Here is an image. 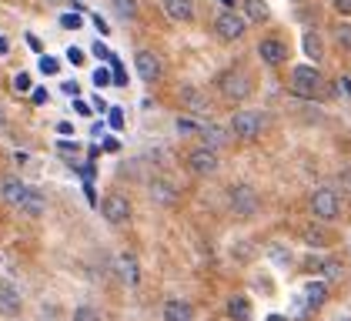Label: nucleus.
<instances>
[{
	"instance_id": "obj_16",
	"label": "nucleus",
	"mask_w": 351,
	"mask_h": 321,
	"mask_svg": "<svg viewBox=\"0 0 351 321\" xmlns=\"http://www.w3.org/2000/svg\"><path fill=\"white\" fill-rule=\"evenodd\" d=\"M181 101H184V104H188L191 110L197 114V117H208V110H211L208 97H201V94H197L194 87H184V91H181Z\"/></svg>"
},
{
	"instance_id": "obj_14",
	"label": "nucleus",
	"mask_w": 351,
	"mask_h": 321,
	"mask_svg": "<svg viewBox=\"0 0 351 321\" xmlns=\"http://www.w3.org/2000/svg\"><path fill=\"white\" fill-rule=\"evenodd\" d=\"M164 321H194V308L188 301H181V298H171L164 305Z\"/></svg>"
},
{
	"instance_id": "obj_24",
	"label": "nucleus",
	"mask_w": 351,
	"mask_h": 321,
	"mask_svg": "<svg viewBox=\"0 0 351 321\" xmlns=\"http://www.w3.org/2000/svg\"><path fill=\"white\" fill-rule=\"evenodd\" d=\"M110 7H114V14L124 17V21H131L137 14V0H110Z\"/></svg>"
},
{
	"instance_id": "obj_36",
	"label": "nucleus",
	"mask_w": 351,
	"mask_h": 321,
	"mask_svg": "<svg viewBox=\"0 0 351 321\" xmlns=\"http://www.w3.org/2000/svg\"><path fill=\"white\" fill-rule=\"evenodd\" d=\"M94 57H101V60H110V57H114V54H110L108 47H104V44H101V40H97V44H94Z\"/></svg>"
},
{
	"instance_id": "obj_33",
	"label": "nucleus",
	"mask_w": 351,
	"mask_h": 321,
	"mask_svg": "<svg viewBox=\"0 0 351 321\" xmlns=\"http://www.w3.org/2000/svg\"><path fill=\"white\" fill-rule=\"evenodd\" d=\"M304 238L311 241V244H322V241H324V231H322V228H308V231H304Z\"/></svg>"
},
{
	"instance_id": "obj_28",
	"label": "nucleus",
	"mask_w": 351,
	"mask_h": 321,
	"mask_svg": "<svg viewBox=\"0 0 351 321\" xmlns=\"http://www.w3.org/2000/svg\"><path fill=\"white\" fill-rule=\"evenodd\" d=\"M60 27H67V30H77V27H81V14H64V17H60Z\"/></svg>"
},
{
	"instance_id": "obj_48",
	"label": "nucleus",
	"mask_w": 351,
	"mask_h": 321,
	"mask_svg": "<svg viewBox=\"0 0 351 321\" xmlns=\"http://www.w3.org/2000/svg\"><path fill=\"white\" fill-rule=\"evenodd\" d=\"M341 321H351V318H341Z\"/></svg>"
},
{
	"instance_id": "obj_8",
	"label": "nucleus",
	"mask_w": 351,
	"mask_h": 321,
	"mask_svg": "<svg viewBox=\"0 0 351 321\" xmlns=\"http://www.w3.org/2000/svg\"><path fill=\"white\" fill-rule=\"evenodd\" d=\"M188 167L194 171V174H201V178L215 174V171H217V151H208V147L191 151V154H188Z\"/></svg>"
},
{
	"instance_id": "obj_27",
	"label": "nucleus",
	"mask_w": 351,
	"mask_h": 321,
	"mask_svg": "<svg viewBox=\"0 0 351 321\" xmlns=\"http://www.w3.org/2000/svg\"><path fill=\"white\" fill-rule=\"evenodd\" d=\"M14 91H17V94H27V91H30V74H24V71H21V74L14 78Z\"/></svg>"
},
{
	"instance_id": "obj_40",
	"label": "nucleus",
	"mask_w": 351,
	"mask_h": 321,
	"mask_svg": "<svg viewBox=\"0 0 351 321\" xmlns=\"http://www.w3.org/2000/svg\"><path fill=\"white\" fill-rule=\"evenodd\" d=\"M335 10L338 14H351V0H335Z\"/></svg>"
},
{
	"instance_id": "obj_26",
	"label": "nucleus",
	"mask_w": 351,
	"mask_h": 321,
	"mask_svg": "<svg viewBox=\"0 0 351 321\" xmlns=\"http://www.w3.org/2000/svg\"><path fill=\"white\" fill-rule=\"evenodd\" d=\"M271 258H274L278 265H291V251H285L281 244H271Z\"/></svg>"
},
{
	"instance_id": "obj_25",
	"label": "nucleus",
	"mask_w": 351,
	"mask_h": 321,
	"mask_svg": "<svg viewBox=\"0 0 351 321\" xmlns=\"http://www.w3.org/2000/svg\"><path fill=\"white\" fill-rule=\"evenodd\" d=\"M74 321H101V311L90 308V305H81V308L74 311Z\"/></svg>"
},
{
	"instance_id": "obj_15",
	"label": "nucleus",
	"mask_w": 351,
	"mask_h": 321,
	"mask_svg": "<svg viewBox=\"0 0 351 321\" xmlns=\"http://www.w3.org/2000/svg\"><path fill=\"white\" fill-rule=\"evenodd\" d=\"M301 301H304L308 308H322L324 301H328L324 281H308V285H304V294H301Z\"/></svg>"
},
{
	"instance_id": "obj_37",
	"label": "nucleus",
	"mask_w": 351,
	"mask_h": 321,
	"mask_svg": "<svg viewBox=\"0 0 351 321\" xmlns=\"http://www.w3.org/2000/svg\"><path fill=\"white\" fill-rule=\"evenodd\" d=\"M94 27L101 30V34H110V27H108V21L101 17V14H94Z\"/></svg>"
},
{
	"instance_id": "obj_47",
	"label": "nucleus",
	"mask_w": 351,
	"mask_h": 321,
	"mask_svg": "<svg viewBox=\"0 0 351 321\" xmlns=\"http://www.w3.org/2000/svg\"><path fill=\"white\" fill-rule=\"evenodd\" d=\"M0 54H7V40L3 37H0Z\"/></svg>"
},
{
	"instance_id": "obj_12",
	"label": "nucleus",
	"mask_w": 351,
	"mask_h": 321,
	"mask_svg": "<svg viewBox=\"0 0 351 321\" xmlns=\"http://www.w3.org/2000/svg\"><path fill=\"white\" fill-rule=\"evenodd\" d=\"M161 7L174 24H188L194 17V0H161Z\"/></svg>"
},
{
	"instance_id": "obj_34",
	"label": "nucleus",
	"mask_w": 351,
	"mask_h": 321,
	"mask_svg": "<svg viewBox=\"0 0 351 321\" xmlns=\"http://www.w3.org/2000/svg\"><path fill=\"white\" fill-rule=\"evenodd\" d=\"M335 84H338V87H335L338 94H345V97H351V78H338Z\"/></svg>"
},
{
	"instance_id": "obj_43",
	"label": "nucleus",
	"mask_w": 351,
	"mask_h": 321,
	"mask_svg": "<svg viewBox=\"0 0 351 321\" xmlns=\"http://www.w3.org/2000/svg\"><path fill=\"white\" fill-rule=\"evenodd\" d=\"M47 101V91H34V104H44Z\"/></svg>"
},
{
	"instance_id": "obj_9",
	"label": "nucleus",
	"mask_w": 351,
	"mask_h": 321,
	"mask_svg": "<svg viewBox=\"0 0 351 321\" xmlns=\"http://www.w3.org/2000/svg\"><path fill=\"white\" fill-rule=\"evenodd\" d=\"M21 308H24V298H21V292H17L14 285L0 281V315L14 318V315H21Z\"/></svg>"
},
{
	"instance_id": "obj_10",
	"label": "nucleus",
	"mask_w": 351,
	"mask_h": 321,
	"mask_svg": "<svg viewBox=\"0 0 351 321\" xmlns=\"http://www.w3.org/2000/svg\"><path fill=\"white\" fill-rule=\"evenodd\" d=\"M258 54H261V60L271 64V67H278V64L288 60V47H285L281 40H274V37H265V40L258 44Z\"/></svg>"
},
{
	"instance_id": "obj_31",
	"label": "nucleus",
	"mask_w": 351,
	"mask_h": 321,
	"mask_svg": "<svg viewBox=\"0 0 351 321\" xmlns=\"http://www.w3.org/2000/svg\"><path fill=\"white\" fill-rule=\"evenodd\" d=\"M64 57H67L74 67H77V64H84V51H81V47H67V54H64Z\"/></svg>"
},
{
	"instance_id": "obj_6",
	"label": "nucleus",
	"mask_w": 351,
	"mask_h": 321,
	"mask_svg": "<svg viewBox=\"0 0 351 321\" xmlns=\"http://www.w3.org/2000/svg\"><path fill=\"white\" fill-rule=\"evenodd\" d=\"M101 211H104V217H108L110 224H124V221H131V201L124 194H108L104 204H101Z\"/></svg>"
},
{
	"instance_id": "obj_42",
	"label": "nucleus",
	"mask_w": 351,
	"mask_h": 321,
	"mask_svg": "<svg viewBox=\"0 0 351 321\" xmlns=\"http://www.w3.org/2000/svg\"><path fill=\"white\" fill-rule=\"evenodd\" d=\"M64 94H71V97H77V94H81V87H77V84L71 80V84H64Z\"/></svg>"
},
{
	"instance_id": "obj_19",
	"label": "nucleus",
	"mask_w": 351,
	"mask_h": 321,
	"mask_svg": "<svg viewBox=\"0 0 351 321\" xmlns=\"http://www.w3.org/2000/svg\"><path fill=\"white\" fill-rule=\"evenodd\" d=\"M24 191H27V185H21L17 178H7V181H3V201L17 208V204H21V198H24Z\"/></svg>"
},
{
	"instance_id": "obj_11",
	"label": "nucleus",
	"mask_w": 351,
	"mask_h": 321,
	"mask_svg": "<svg viewBox=\"0 0 351 321\" xmlns=\"http://www.w3.org/2000/svg\"><path fill=\"white\" fill-rule=\"evenodd\" d=\"M134 64H137V74L147 80V84H154V80L161 78V60H158V54L141 51V54L134 57Z\"/></svg>"
},
{
	"instance_id": "obj_32",
	"label": "nucleus",
	"mask_w": 351,
	"mask_h": 321,
	"mask_svg": "<svg viewBox=\"0 0 351 321\" xmlns=\"http://www.w3.org/2000/svg\"><path fill=\"white\" fill-rule=\"evenodd\" d=\"M121 268H124V278H131V281L137 278V271H134V258H121Z\"/></svg>"
},
{
	"instance_id": "obj_17",
	"label": "nucleus",
	"mask_w": 351,
	"mask_h": 321,
	"mask_svg": "<svg viewBox=\"0 0 351 321\" xmlns=\"http://www.w3.org/2000/svg\"><path fill=\"white\" fill-rule=\"evenodd\" d=\"M241 7H244V17H247L251 24H265V21L271 17V10H268L265 0H244Z\"/></svg>"
},
{
	"instance_id": "obj_44",
	"label": "nucleus",
	"mask_w": 351,
	"mask_h": 321,
	"mask_svg": "<svg viewBox=\"0 0 351 321\" xmlns=\"http://www.w3.org/2000/svg\"><path fill=\"white\" fill-rule=\"evenodd\" d=\"M3 124H7V114H3V107H0V128H3Z\"/></svg>"
},
{
	"instance_id": "obj_1",
	"label": "nucleus",
	"mask_w": 351,
	"mask_h": 321,
	"mask_svg": "<svg viewBox=\"0 0 351 321\" xmlns=\"http://www.w3.org/2000/svg\"><path fill=\"white\" fill-rule=\"evenodd\" d=\"M291 91L301 94V97H318L324 91V78L315 64H301L291 71Z\"/></svg>"
},
{
	"instance_id": "obj_46",
	"label": "nucleus",
	"mask_w": 351,
	"mask_h": 321,
	"mask_svg": "<svg viewBox=\"0 0 351 321\" xmlns=\"http://www.w3.org/2000/svg\"><path fill=\"white\" fill-rule=\"evenodd\" d=\"M345 185L351 187V167H348V171H345Z\"/></svg>"
},
{
	"instance_id": "obj_18",
	"label": "nucleus",
	"mask_w": 351,
	"mask_h": 321,
	"mask_svg": "<svg viewBox=\"0 0 351 321\" xmlns=\"http://www.w3.org/2000/svg\"><path fill=\"white\" fill-rule=\"evenodd\" d=\"M228 315L234 321H251V305H247L244 294H234V298L228 301Z\"/></svg>"
},
{
	"instance_id": "obj_35",
	"label": "nucleus",
	"mask_w": 351,
	"mask_h": 321,
	"mask_svg": "<svg viewBox=\"0 0 351 321\" xmlns=\"http://www.w3.org/2000/svg\"><path fill=\"white\" fill-rule=\"evenodd\" d=\"M94 84H97V87H104V84H110V74L104 71V67H97V71H94Z\"/></svg>"
},
{
	"instance_id": "obj_41",
	"label": "nucleus",
	"mask_w": 351,
	"mask_h": 321,
	"mask_svg": "<svg viewBox=\"0 0 351 321\" xmlns=\"http://www.w3.org/2000/svg\"><path fill=\"white\" fill-rule=\"evenodd\" d=\"M338 40H341V44H351V27H338Z\"/></svg>"
},
{
	"instance_id": "obj_38",
	"label": "nucleus",
	"mask_w": 351,
	"mask_h": 321,
	"mask_svg": "<svg viewBox=\"0 0 351 321\" xmlns=\"http://www.w3.org/2000/svg\"><path fill=\"white\" fill-rule=\"evenodd\" d=\"M197 124L194 121H188V117H178V131H194Z\"/></svg>"
},
{
	"instance_id": "obj_2",
	"label": "nucleus",
	"mask_w": 351,
	"mask_h": 321,
	"mask_svg": "<svg viewBox=\"0 0 351 321\" xmlns=\"http://www.w3.org/2000/svg\"><path fill=\"white\" fill-rule=\"evenodd\" d=\"M221 94L228 97V101H244L254 87H251V78L244 74V71H228V74H221Z\"/></svg>"
},
{
	"instance_id": "obj_3",
	"label": "nucleus",
	"mask_w": 351,
	"mask_h": 321,
	"mask_svg": "<svg viewBox=\"0 0 351 321\" xmlns=\"http://www.w3.org/2000/svg\"><path fill=\"white\" fill-rule=\"evenodd\" d=\"M311 211H315V217H322V221H331V217H338V211H341V201H338V194L331 187H318L311 194Z\"/></svg>"
},
{
	"instance_id": "obj_29",
	"label": "nucleus",
	"mask_w": 351,
	"mask_h": 321,
	"mask_svg": "<svg viewBox=\"0 0 351 321\" xmlns=\"http://www.w3.org/2000/svg\"><path fill=\"white\" fill-rule=\"evenodd\" d=\"M40 71H44V74H57V71H60V64H57L54 57H40Z\"/></svg>"
},
{
	"instance_id": "obj_22",
	"label": "nucleus",
	"mask_w": 351,
	"mask_h": 321,
	"mask_svg": "<svg viewBox=\"0 0 351 321\" xmlns=\"http://www.w3.org/2000/svg\"><path fill=\"white\" fill-rule=\"evenodd\" d=\"M304 54H308L311 60H322L324 57V44H322V37H318L315 30H308V34H304Z\"/></svg>"
},
{
	"instance_id": "obj_7",
	"label": "nucleus",
	"mask_w": 351,
	"mask_h": 321,
	"mask_svg": "<svg viewBox=\"0 0 351 321\" xmlns=\"http://www.w3.org/2000/svg\"><path fill=\"white\" fill-rule=\"evenodd\" d=\"M231 208H234V214H241V217H251V214L258 211V194L247 185L231 187Z\"/></svg>"
},
{
	"instance_id": "obj_30",
	"label": "nucleus",
	"mask_w": 351,
	"mask_h": 321,
	"mask_svg": "<svg viewBox=\"0 0 351 321\" xmlns=\"http://www.w3.org/2000/svg\"><path fill=\"white\" fill-rule=\"evenodd\" d=\"M110 128H117V131L124 128V110L121 107H110Z\"/></svg>"
},
{
	"instance_id": "obj_4",
	"label": "nucleus",
	"mask_w": 351,
	"mask_h": 321,
	"mask_svg": "<svg viewBox=\"0 0 351 321\" xmlns=\"http://www.w3.org/2000/svg\"><path fill=\"white\" fill-rule=\"evenodd\" d=\"M215 30L221 40H238V37H244V30H247V21H244L241 14H234V10H224V14H217Z\"/></svg>"
},
{
	"instance_id": "obj_45",
	"label": "nucleus",
	"mask_w": 351,
	"mask_h": 321,
	"mask_svg": "<svg viewBox=\"0 0 351 321\" xmlns=\"http://www.w3.org/2000/svg\"><path fill=\"white\" fill-rule=\"evenodd\" d=\"M268 321H288V318H285V315H271Z\"/></svg>"
},
{
	"instance_id": "obj_5",
	"label": "nucleus",
	"mask_w": 351,
	"mask_h": 321,
	"mask_svg": "<svg viewBox=\"0 0 351 321\" xmlns=\"http://www.w3.org/2000/svg\"><path fill=\"white\" fill-rule=\"evenodd\" d=\"M231 134L241 137V141H254V137L261 134V114H254V110H238L234 121H231Z\"/></svg>"
},
{
	"instance_id": "obj_39",
	"label": "nucleus",
	"mask_w": 351,
	"mask_h": 321,
	"mask_svg": "<svg viewBox=\"0 0 351 321\" xmlns=\"http://www.w3.org/2000/svg\"><path fill=\"white\" fill-rule=\"evenodd\" d=\"M74 110H77L81 117H90V114H94V110H90L87 104H84V101H74Z\"/></svg>"
},
{
	"instance_id": "obj_23",
	"label": "nucleus",
	"mask_w": 351,
	"mask_h": 321,
	"mask_svg": "<svg viewBox=\"0 0 351 321\" xmlns=\"http://www.w3.org/2000/svg\"><path fill=\"white\" fill-rule=\"evenodd\" d=\"M322 271H324V278H328V281H341V274H345V268H341L338 258H324Z\"/></svg>"
},
{
	"instance_id": "obj_21",
	"label": "nucleus",
	"mask_w": 351,
	"mask_h": 321,
	"mask_svg": "<svg viewBox=\"0 0 351 321\" xmlns=\"http://www.w3.org/2000/svg\"><path fill=\"white\" fill-rule=\"evenodd\" d=\"M151 198H154L158 204H174L178 194H174V187L167 185V181H154V185H151Z\"/></svg>"
},
{
	"instance_id": "obj_20",
	"label": "nucleus",
	"mask_w": 351,
	"mask_h": 321,
	"mask_svg": "<svg viewBox=\"0 0 351 321\" xmlns=\"http://www.w3.org/2000/svg\"><path fill=\"white\" fill-rule=\"evenodd\" d=\"M201 134H204V141H208V151H217V147L228 141V131H224V128H217V124L201 128Z\"/></svg>"
},
{
	"instance_id": "obj_13",
	"label": "nucleus",
	"mask_w": 351,
	"mask_h": 321,
	"mask_svg": "<svg viewBox=\"0 0 351 321\" xmlns=\"http://www.w3.org/2000/svg\"><path fill=\"white\" fill-rule=\"evenodd\" d=\"M17 208H21V211H24V214H27V217H40V214L47 211V198H44L40 191H34V187H27Z\"/></svg>"
}]
</instances>
